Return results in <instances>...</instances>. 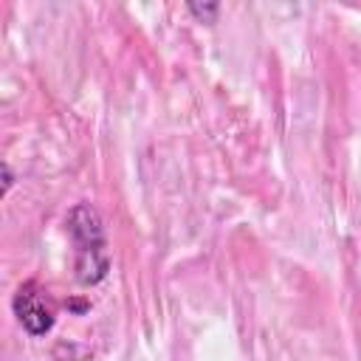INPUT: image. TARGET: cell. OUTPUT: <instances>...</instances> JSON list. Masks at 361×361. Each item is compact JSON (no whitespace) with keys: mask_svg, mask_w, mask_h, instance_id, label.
I'll use <instances>...</instances> for the list:
<instances>
[{"mask_svg":"<svg viewBox=\"0 0 361 361\" xmlns=\"http://www.w3.org/2000/svg\"><path fill=\"white\" fill-rule=\"evenodd\" d=\"M68 234L76 248V279L82 285H96L107 276L110 271V257H107V243H104V228L93 206L79 203L68 214Z\"/></svg>","mask_w":361,"mask_h":361,"instance_id":"cell-1","label":"cell"},{"mask_svg":"<svg viewBox=\"0 0 361 361\" xmlns=\"http://www.w3.org/2000/svg\"><path fill=\"white\" fill-rule=\"evenodd\" d=\"M11 310H14L17 322L23 324V330H25L28 336H45V333L54 330L56 305H54V299L48 296V290H45L39 282H34V279L23 282V285L14 290V296H11Z\"/></svg>","mask_w":361,"mask_h":361,"instance_id":"cell-2","label":"cell"},{"mask_svg":"<svg viewBox=\"0 0 361 361\" xmlns=\"http://www.w3.org/2000/svg\"><path fill=\"white\" fill-rule=\"evenodd\" d=\"M11 183H14V175H11V166L8 164H3V195L11 189Z\"/></svg>","mask_w":361,"mask_h":361,"instance_id":"cell-4","label":"cell"},{"mask_svg":"<svg viewBox=\"0 0 361 361\" xmlns=\"http://www.w3.org/2000/svg\"><path fill=\"white\" fill-rule=\"evenodd\" d=\"M189 11H192L195 17H200L203 23H212V20L217 17L220 6H217V3H206V6H200V3H189Z\"/></svg>","mask_w":361,"mask_h":361,"instance_id":"cell-3","label":"cell"}]
</instances>
